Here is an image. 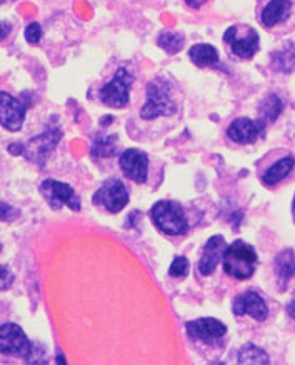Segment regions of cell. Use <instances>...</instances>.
Masks as SVG:
<instances>
[{"instance_id": "52a82bcc", "label": "cell", "mask_w": 295, "mask_h": 365, "mask_svg": "<svg viewBox=\"0 0 295 365\" xmlns=\"http://www.w3.org/2000/svg\"><path fill=\"white\" fill-rule=\"evenodd\" d=\"M0 350H2V354L29 359L33 350V345L19 325L4 324L0 327Z\"/></svg>"}, {"instance_id": "9c48e42d", "label": "cell", "mask_w": 295, "mask_h": 365, "mask_svg": "<svg viewBox=\"0 0 295 365\" xmlns=\"http://www.w3.org/2000/svg\"><path fill=\"white\" fill-rule=\"evenodd\" d=\"M265 134V122L264 120H252V118L240 117L235 118L227 129V137L235 144L249 145L262 139Z\"/></svg>"}, {"instance_id": "7c38bea8", "label": "cell", "mask_w": 295, "mask_h": 365, "mask_svg": "<svg viewBox=\"0 0 295 365\" xmlns=\"http://www.w3.org/2000/svg\"><path fill=\"white\" fill-rule=\"evenodd\" d=\"M27 106L11 93L0 92V113H2L4 129L17 132L24 124Z\"/></svg>"}, {"instance_id": "5bb4252c", "label": "cell", "mask_w": 295, "mask_h": 365, "mask_svg": "<svg viewBox=\"0 0 295 365\" xmlns=\"http://www.w3.org/2000/svg\"><path fill=\"white\" fill-rule=\"evenodd\" d=\"M292 14V2L290 0H269L260 12V22L265 29H272L282 26L289 21Z\"/></svg>"}, {"instance_id": "484cf974", "label": "cell", "mask_w": 295, "mask_h": 365, "mask_svg": "<svg viewBox=\"0 0 295 365\" xmlns=\"http://www.w3.org/2000/svg\"><path fill=\"white\" fill-rule=\"evenodd\" d=\"M287 314L295 320V294H294L292 300H290L289 305H287Z\"/></svg>"}, {"instance_id": "7402d4cb", "label": "cell", "mask_w": 295, "mask_h": 365, "mask_svg": "<svg viewBox=\"0 0 295 365\" xmlns=\"http://www.w3.org/2000/svg\"><path fill=\"white\" fill-rule=\"evenodd\" d=\"M157 43L167 53H177L184 47V36L177 32H162L159 38H157Z\"/></svg>"}, {"instance_id": "5b68a950", "label": "cell", "mask_w": 295, "mask_h": 365, "mask_svg": "<svg viewBox=\"0 0 295 365\" xmlns=\"http://www.w3.org/2000/svg\"><path fill=\"white\" fill-rule=\"evenodd\" d=\"M134 82V77L130 76V72L125 67H120L115 72V76L112 81L105 83L104 87L98 92L100 101L105 103L107 107L112 108H122L129 103V92L130 86Z\"/></svg>"}, {"instance_id": "83f0119b", "label": "cell", "mask_w": 295, "mask_h": 365, "mask_svg": "<svg viewBox=\"0 0 295 365\" xmlns=\"http://www.w3.org/2000/svg\"><path fill=\"white\" fill-rule=\"evenodd\" d=\"M292 214H294V219H295V197H294V202H292Z\"/></svg>"}, {"instance_id": "d6986e66", "label": "cell", "mask_w": 295, "mask_h": 365, "mask_svg": "<svg viewBox=\"0 0 295 365\" xmlns=\"http://www.w3.org/2000/svg\"><path fill=\"white\" fill-rule=\"evenodd\" d=\"M189 57L197 67H214L219 63L217 48L214 46H209V43H197V46H192L189 51Z\"/></svg>"}, {"instance_id": "9a60e30c", "label": "cell", "mask_w": 295, "mask_h": 365, "mask_svg": "<svg viewBox=\"0 0 295 365\" xmlns=\"http://www.w3.org/2000/svg\"><path fill=\"white\" fill-rule=\"evenodd\" d=\"M227 250V244H225L222 235H214L210 237L202 250V257L199 262L200 274L209 275L212 274L215 267H217L220 260H224V254Z\"/></svg>"}, {"instance_id": "603a6c76", "label": "cell", "mask_w": 295, "mask_h": 365, "mask_svg": "<svg viewBox=\"0 0 295 365\" xmlns=\"http://www.w3.org/2000/svg\"><path fill=\"white\" fill-rule=\"evenodd\" d=\"M117 140L115 137H97L92 145V155L93 157H110L115 152Z\"/></svg>"}, {"instance_id": "4316f807", "label": "cell", "mask_w": 295, "mask_h": 365, "mask_svg": "<svg viewBox=\"0 0 295 365\" xmlns=\"http://www.w3.org/2000/svg\"><path fill=\"white\" fill-rule=\"evenodd\" d=\"M185 2H187V6H190V7H194V9H199V7L204 6L205 0H185Z\"/></svg>"}, {"instance_id": "4fadbf2b", "label": "cell", "mask_w": 295, "mask_h": 365, "mask_svg": "<svg viewBox=\"0 0 295 365\" xmlns=\"http://www.w3.org/2000/svg\"><path fill=\"white\" fill-rule=\"evenodd\" d=\"M232 309H234L235 315L249 314L250 317L259 320V322H262V320L267 319V315H269L267 304H265L264 299L255 292L240 294L239 297L234 300Z\"/></svg>"}, {"instance_id": "277c9868", "label": "cell", "mask_w": 295, "mask_h": 365, "mask_svg": "<svg viewBox=\"0 0 295 365\" xmlns=\"http://www.w3.org/2000/svg\"><path fill=\"white\" fill-rule=\"evenodd\" d=\"M229 51L239 58H252L260 47L259 34L250 26H232L224 34Z\"/></svg>"}, {"instance_id": "ac0fdd59", "label": "cell", "mask_w": 295, "mask_h": 365, "mask_svg": "<svg viewBox=\"0 0 295 365\" xmlns=\"http://www.w3.org/2000/svg\"><path fill=\"white\" fill-rule=\"evenodd\" d=\"M275 275H277L279 285H287V282L295 275V254L292 249H285L279 252L274 260Z\"/></svg>"}, {"instance_id": "7a4b0ae2", "label": "cell", "mask_w": 295, "mask_h": 365, "mask_svg": "<svg viewBox=\"0 0 295 365\" xmlns=\"http://www.w3.org/2000/svg\"><path fill=\"white\" fill-rule=\"evenodd\" d=\"M222 262L225 274L237 280H247L252 277L257 269L259 257L252 245L245 244L242 240H235L225 250Z\"/></svg>"}, {"instance_id": "44dd1931", "label": "cell", "mask_w": 295, "mask_h": 365, "mask_svg": "<svg viewBox=\"0 0 295 365\" xmlns=\"http://www.w3.org/2000/svg\"><path fill=\"white\" fill-rule=\"evenodd\" d=\"M239 364H269V355L264 352L262 349H259L257 345L254 344H245L242 349H240L239 357H237Z\"/></svg>"}, {"instance_id": "cb8c5ba5", "label": "cell", "mask_w": 295, "mask_h": 365, "mask_svg": "<svg viewBox=\"0 0 295 365\" xmlns=\"http://www.w3.org/2000/svg\"><path fill=\"white\" fill-rule=\"evenodd\" d=\"M189 269H190L189 260H187L185 257H177L170 265L169 274L175 279H184L185 275L189 274Z\"/></svg>"}, {"instance_id": "f1b7e54d", "label": "cell", "mask_w": 295, "mask_h": 365, "mask_svg": "<svg viewBox=\"0 0 295 365\" xmlns=\"http://www.w3.org/2000/svg\"><path fill=\"white\" fill-rule=\"evenodd\" d=\"M4 2H6V0H4Z\"/></svg>"}, {"instance_id": "8fae6325", "label": "cell", "mask_w": 295, "mask_h": 365, "mask_svg": "<svg viewBox=\"0 0 295 365\" xmlns=\"http://www.w3.org/2000/svg\"><path fill=\"white\" fill-rule=\"evenodd\" d=\"M119 165L127 179L139 182V184H144L149 177V157L142 150L129 149L122 152Z\"/></svg>"}, {"instance_id": "6da1fadb", "label": "cell", "mask_w": 295, "mask_h": 365, "mask_svg": "<svg viewBox=\"0 0 295 365\" xmlns=\"http://www.w3.org/2000/svg\"><path fill=\"white\" fill-rule=\"evenodd\" d=\"M179 91L167 77H155L147 83L145 102L139 117L144 122H155L159 118H170L179 113Z\"/></svg>"}, {"instance_id": "3957f363", "label": "cell", "mask_w": 295, "mask_h": 365, "mask_svg": "<svg viewBox=\"0 0 295 365\" xmlns=\"http://www.w3.org/2000/svg\"><path fill=\"white\" fill-rule=\"evenodd\" d=\"M150 217L162 234L175 237L189 230V222L180 204L172 200H160L150 209Z\"/></svg>"}, {"instance_id": "e0dca14e", "label": "cell", "mask_w": 295, "mask_h": 365, "mask_svg": "<svg viewBox=\"0 0 295 365\" xmlns=\"http://www.w3.org/2000/svg\"><path fill=\"white\" fill-rule=\"evenodd\" d=\"M270 67L279 73H292L295 71V43L287 42L270 56Z\"/></svg>"}, {"instance_id": "ffe728a7", "label": "cell", "mask_w": 295, "mask_h": 365, "mask_svg": "<svg viewBox=\"0 0 295 365\" xmlns=\"http://www.w3.org/2000/svg\"><path fill=\"white\" fill-rule=\"evenodd\" d=\"M284 108V103L280 98L275 96V93H269L267 97L264 98L262 102H260L259 106V112H260V120L264 122H274L275 118L280 115V112H282Z\"/></svg>"}, {"instance_id": "8992f818", "label": "cell", "mask_w": 295, "mask_h": 365, "mask_svg": "<svg viewBox=\"0 0 295 365\" xmlns=\"http://www.w3.org/2000/svg\"><path fill=\"white\" fill-rule=\"evenodd\" d=\"M127 202H129V192L119 179L105 180L93 195V204L102 207L110 214L120 212L127 205Z\"/></svg>"}, {"instance_id": "ba28073f", "label": "cell", "mask_w": 295, "mask_h": 365, "mask_svg": "<svg viewBox=\"0 0 295 365\" xmlns=\"http://www.w3.org/2000/svg\"><path fill=\"white\" fill-rule=\"evenodd\" d=\"M41 192L52 209H61L62 205H67L76 212L81 210V199L77 197L76 190L63 182L48 179L41 184Z\"/></svg>"}, {"instance_id": "2e32d148", "label": "cell", "mask_w": 295, "mask_h": 365, "mask_svg": "<svg viewBox=\"0 0 295 365\" xmlns=\"http://www.w3.org/2000/svg\"><path fill=\"white\" fill-rule=\"evenodd\" d=\"M295 167V159L292 155H284L280 157L274 162V164H270L267 169L264 170V174L260 179H262V184L265 187H269V189H274V187H277L280 182H284L287 177L290 175V172L294 170Z\"/></svg>"}, {"instance_id": "30bf717a", "label": "cell", "mask_w": 295, "mask_h": 365, "mask_svg": "<svg viewBox=\"0 0 295 365\" xmlns=\"http://www.w3.org/2000/svg\"><path fill=\"white\" fill-rule=\"evenodd\" d=\"M187 334L190 339L199 340V342L215 345L227 334V327L217 319H197L187 324Z\"/></svg>"}, {"instance_id": "d4e9b609", "label": "cell", "mask_w": 295, "mask_h": 365, "mask_svg": "<svg viewBox=\"0 0 295 365\" xmlns=\"http://www.w3.org/2000/svg\"><path fill=\"white\" fill-rule=\"evenodd\" d=\"M41 37H42V27L38 26L37 22H32L31 26H29V27L26 29V38H27V42L37 43L38 41H41Z\"/></svg>"}]
</instances>
